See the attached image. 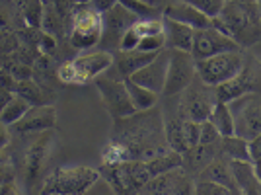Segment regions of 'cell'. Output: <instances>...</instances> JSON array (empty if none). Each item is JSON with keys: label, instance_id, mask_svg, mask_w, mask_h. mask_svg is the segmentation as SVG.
Masks as SVG:
<instances>
[{"label": "cell", "instance_id": "1", "mask_svg": "<svg viewBox=\"0 0 261 195\" xmlns=\"http://www.w3.org/2000/svg\"><path fill=\"white\" fill-rule=\"evenodd\" d=\"M168 149L162 111L154 106L146 111H135L129 117L113 119L109 141L101 151V164L150 160Z\"/></svg>", "mask_w": 261, "mask_h": 195}, {"label": "cell", "instance_id": "2", "mask_svg": "<svg viewBox=\"0 0 261 195\" xmlns=\"http://www.w3.org/2000/svg\"><path fill=\"white\" fill-rule=\"evenodd\" d=\"M211 22L217 30L230 35L242 49L261 41L257 2H232L228 0L222 12L217 18H211Z\"/></svg>", "mask_w": 261, "mask_h": 195}, {"label": "cell", "instance_id": "3", "mask_svg": "<svg viewBox=\"0 0 261 195\" xmlns=\"http://www.w3.org/2000/svg\"><path fill=\"white\" fill-rule=\"evenodd\" d=\"M101 178L99 170L90 166H63L43 180L41 193L45 195H80L90 191Z\"/></svg>", "mask_w": 261, "mask_h": 195}, {"label": "cell", "instance_id": "4", "mask_svg": "<svg viewBox=\"0 0 261 195\" xmlns=\"http://www.w3.org/2000/svg\"><path fill=\"white\" fill-rule=\"evenodd\" d=\"M113 66V55L99 49V51H88L74 57L72 61H66L59 66L57 76L65 84H86L90 80H96L98 76L106 75Z\"/></svg>", "mask_w": 261, "mask_h": 195}, {"label": "cell", "instance_id": "5", "mask_svg": "<svg viewBox=\"0 0 261 195\" xmlns=\"http://www.w3.org/2000/svg\"><path fill=\"white\" fill-rule=\"evenodd\" d=\"M101 178L115 193H141L150 174L144 160H123L115 164H101Z\"/></svg>", "mask_w": 261, "mask_h": 195}, {"label": "cell", "instance_id": "6", "mask_svg": "<svg viewBox=\"0 0 261 195\" xmlns=\"http://www.w3.org/2000/svg\"><path fill=\"white\" fill-rule=\"evenodd\" d=\"M217 102L218 100L215 86H208L199 76H195L193 82L185 88L181 94H177V111L184 119L201 123L211 117Z\"/></svg>", "mask_w": 261, "mask_h": 195}, {"label": "cell", "instance_id": "7", "mask_svg": "<svg viewBox=\"0 0 261 195\" xmlns=\"http://www.w3.org/2000/svg\"><path fill=\"white\" fill-rule=\"evenodd\" d=\"M246 61V51H226V53L207 57V59H195V70L197 76L208 84V86H218L222 82H226L230 78L240 72V68L244 66Z\"/></svg>", "mask_w": 261, "mask_h": 195}, {"label": "cell", "instance_id": "8", "mask_svg": "<svg viewBox=\"0 0 261 195\" xmlns=\"http://www.w3.org/2000/svg\"><path fill=\"white\" fill-rule=\"evenodd\" d=\"M218 102H232L244 94H261V61L246 53L244 66L234 78L215 86Z\"/></svg>", "mask_w": 261, "mask_h": 195}, {"label": "cell", "instance_id": "9", "mask_svg": "<svg viewBox=\"0 0 261 195\" xmlns=\"http://www.w3.org/2000/svg\"><path fill=\"white\" fill-rule=\"evenodd\" d=\"M103 33V14L96 12L88 2H80L72 14L70 43L74 49L88 51L96 47Z\"/></svg>", "mask_w": 261, "mask_h": 195}, {"label": "cell", "instance_id": "10", "mask_svg": "<svg viewBox=\"0 0 261 195\" xmlns=\"http://www.w3.org/2000/svg\"><path fill=\"white\" fill-rule=\"evenodd\" d=\"M234 117V135L253 139L261 133V94H244L228 102Z\"/></svg>", "mask_w": 261, "mask_h": 195}, {"label": "cell", "instance_id": "11", "mask_svg": "<svg viewBox=\"0 0 261 195\" xmlns=\"http://www.w3.org/2000/svg\"><path fill=\"white\" fill-rule=\"evenodd\" d=\"M197 76L195 59L189 51L168 49V75L162 96H177L193 82Z\"/></svg>", "mask_w": 261, "mask_h": 195}, {"label": "cell", "instance_id": "12", "mask_svg": "<svg viewBox=\"0 0 261 195\" xmlns=\"http://www.w3.org/2000/svg\"><path fill=\"white\" fill-rule=\"evenodd\" d=\"M96 86H98L99 98L108 109V113L111 115V119L129 117L137 111L130 102L129 90L123 78L119 80V78H109V76H98Z\"/></svg>", "mask_w": 261, "mask_h": 195}, {"label": "cell", "instance_id": "13", "mask_svg": "<svg viewBox=\"0 0 261 195\" xmlns=\"http://www.w3.org/2000/svg\"><path fill=\"white\" fill-rule=\"evenodd\" d=\"M141 193L148 195H189L195 193V178L185 172L184 166L168 170L164 174H158L150 178L144 187L141 189Z\"/></svg>", "mask_w": 261, "mask_h": 195}, {"label": "cell", "instance_id": "14", "mask_svg": "<svg viewBox=\"0 0 261 195\" xmlns=\"http://www.w3.org/2000/svg\"><path fill=\"white\" fill-rule=\"evenodd\" d=\"M55 144V133L53 129L39 133V137L32 142V147L28 149L23 156V182L28 185V189H32V185L37 182V178L43 172L45 164L51 156Z\"/></svg>", "mask_w": 261, "mask_h": 195}, {"label": "cell", "instance_id": "15", "mask_svg": "<svg viewBox=\"0 0 261 195\" xmlns=\"http://www.w3.org/2000/svg\"><path fill=\"white\" fill-rule=\"evenodd\" d=\"M238 49L242 47L230 35L217 30L215 26L195 30L193 33V47H191L193 59H207V57H215L226 51H238Z\"/></svg>", "mask_w": 261, "mask_h": 195}, {"label": "cell", "instance_id": "16", "mask_svg": "<svg viewBox=\"0 0 261 195\" xmlns=\"http://www.w3.org/2000/svg\"><path fill=\"white\" fill-rule=\"evenodd\" d=\"M137 20H139L137 16H133L127 8H123L119 2H117L111 10H108L103 14V33H101L99 43H106L109 47L119 49L121 35L127 32Z\"/></svg>", "mask_w": 261, "mask_h": 195}, {"label": "cell", "instance_id": "17", "mask_svg": "<svg viewBox=\"0 0 261 195\" xmlns=\"http://www.w3.org/2000/svg\"><path fill=\"white\" fill-rule=\"evenodd\" d=\"M57 125V108L53 104H43L37 108H30L18 123L12 125V129L20 135H39L43 131L55 129Z\"/></svg>", "mask_w": 261, "mask_h": 195}, {"label": "cell", "instance_id": "18", "mask_svg": "<svg viewBox=\"0 0 261 195\" xmlns=\"http://www.w3.org/2000/svg\"><path fill=\"white\" fill-rule=\"evenodd\" d=\"M166 75H168V49H162L148 65L139 68L129 78L135 80L137 84H141V86L148 88V90L162 96L164 86H166Z\"/></svg>", "mask_w": 261, "mask_h": 195}, {"label": "cell", "instance_id": "19", "mask_svg": "<svg viewBox=\"0 0 261 195\" xmlns=\"http://www.w3.org/2000/svg\"><path fill=\"white\" fill-rule=\"evenodd\" d=\"M164 16L166 18H172L175 22H181L193 30H203V28H208L213 26L211 18L205 16L201 10H197L193 4L185 2V0H174L170 2L166 8H164Z\"/></svg>", "mask_w": 261, "mask_h": 195}, {"label": "cell", "instance_id": "20", "mask_svg": "<svg viewBox=\"0 0 261 195\" xmlns=\"http://www.w3.org/2000/svg\"><path fill=\"white\" fill-rule=\"evenodd\" d=\"M197 178H205V180H213L217 184L224 185L230 193H240L236 180H234V172H232V164L230 158H226L222 152H218L217 156L208 162L207 168H203V172L199 174Z\"/></svg>", "mask_w": 261, "mask_h": 195}, {"label": "cell", "instance_id": "21", "mask_svg": "<svg viewBox=\"0 0 261 195\" xmlns=\"http://www.w3.org/2000/svg\"><path fill=\"white\" fill-rule=\"evenodd\" d=\"M220 152V142H215V144H205V142H199L193 149L185 151L181 156H184V168L189 176L197 178L199 174L203 172V168H207L208 162L217 156Z\"/></svg>", "mask_w": 261, "mask_h": 195}, {"label": "cell", "instance_id": "22", "mask_svg": "<svg viewBox=\"0 0 261 195\" xmlns=\"http://www.w3.org/2000/svg\"><path fill=\"white\" fill-rule=\"evenodd\" d=\"M164 23V37H166V49H179V51H189L193 47V33L195 30L185 26L181 22H175L172 18H162Z\"/></svg>", "mask_w": 261, "mask_h": 195}, {"label": "cell", "instance_id": "23", "mask_svg": "<svg viewBox=\"0 0 261 195\" xmlns=\"http://www.w3.org/2000/svg\"><path fill=\"white\" fill-rule=\"evenodd\" d=\"M156 55L158 53H146V51H139V49H133V51H119L117 49L113 55V65L121 75V78L125 80L130 75H135L139 68L148 65Z\"/></svg>", "mask_w": 261, "mask_h": 195}, {"label": "cell", "instance_id": "24", "mask_svg": "<svg viewBox=\"0 0 261 195\" xmlns=\"http://www.w3.org/2000/svg\"><path fill=\"white\" fill-rule=\"evenodd\" d=\"M234 180L238 185L240 193L244 195H261V182L255 176L251 160H230Z\"/></svg>", "mask_w": 261, "mask_h": 195}, {"label": "cell", "instance_id": "25", "mask_svg": "<svg viewBox=\"0 0 261 195\" xmlns=\"http://www.w3.org/2000/svg\"><path fill=\"white\" fill-rule=\"evenodd\" d=\"M125 84H127L130 102H133V106H135L137 111H146V109L158 106L160 94H156V92H152V90H148V88L137 84V82L130 80V78H125Z\"/></svg>", "mask_w": 261, "mask_h": 195}, {"label": "cell", "instance_id": "26", "mask_svg": "<svg viewBox=\"0 0 261 195\" xmlns=\"http://www.w3.org/2000/svg\"><path fill=\"white\" fill-rule=\"evenodd\" d=\"M144 162H146V168H148L150 178H154V176H158V174H164V172H168V170H174V168L184 166V156H181V152L168 149L166 152L154 156L150 160H144Z\"/></svg>", "mask_w": 261, "mask_h": 195}, {"label": "cell", "instance_id": "27", "mask_svg": "<svg viewBox=\"0 0 261 195\" xmlns=\"http://www.w3.org/2000/svg\"><path fill=\"white\" fill-rule=\"evenodd\" d=\"M30 108H32V104L25 98L20 96V94H12L10 100L6 102V106L0 111V121L12 127L14 123H18L30 111Z\"/></svg>", "mask_w": 261, "mask_h": 195}, {"label": "cell", "instance_id": "28", "mask_svg": "<svg viewBox=\"0 0 261 195\" xmlns=\"http://www.w3.org/2000/svg\"><path fill=\"white\" fill-rule=\"evenodd\" d=\"M220 152L226 158H230V160H251L250 149H248V139H242L238 135L222 137V141H220Z\"/></svg>", "mask_w": 261, "mask_h": 195}, {"label": "cell", "instance_id": "29", "mask_svg": "<svg viewBox=\"0 0 261 195\" xmlns=\"http://www.w3.org/2000/svg\"><path fill=\"white\" fill-rule=\"evenodd\" d=\"M208 119H211V123L217 127L218 133H220L222 137L234 135V117H232V111H230L228 102H217Z\"/></svg>", "mask_w": 261, "mask_h": 195}, {"label": "cell", "instance_id": "30", "mask_svg": "<svg viewBox=\"0 0 261 195\" xmlns=\"http://www.w3.org/2000/svg\"><path fill=\"white\" fill-rule=\"evenodd\" d=\"M117 2L123 8H127L133 16H137L139 20H142V18H156L160 14L158 8L148 4L146 0H117Z\"/></svg>", "mask_w": 261, "mask_h": 195}, {"label": "cell", "instance_id": "31", "mask_svg": "<svg viewBox=\"0 0 261 195\" xmlns=\"http://www.w3.org/2000/svg\"><path fill=\"white\" fill-rule=\"evenodd\" d=\"M137 49H139V51H146V53H160L162 49H166V37H164V32L141 37V41H139V45H137Z\"/></svg>", "mask_w": 261, "mask_h": 195}, {"label": "cell", "instance_id": "32", "mask_svg": "<svg viewBox=\"0 0 261 195\" xmlns=\"http://www.w3.org/2000/svg\"><path fill=\"white\" fill-rule=\"evenodd\" d=\"M185 2L193 4L197 10H201L208 18H217L228 0H185Z\"/></svg>", "mask_w": 261, "mask_h": 195}, {"label": "cell", "instance_id": "33", "mask_svg": "<svg viewBox=\"0 0 261 195\" xmlns=\"http://www.w3.org/2000/svg\"><path fill=\"white\" fill-rule=\"evenodd\" d=\"M195 193L197 195H228L230 191L224 185L217 184V182H213V180L195 178Z\"/></svg>", "mask_w": 261, "mask_h": 195}, {"label": "cell", "instance_id": "34", "mask_svg": "<svg viewBox=\"0 0 261 195\" xmlns=\"http://www.w3.org/2000/svg\"><path fill=\"white\" fill-rule=\"evenodd\" d=\"M135 30L139 32L141 37L144 35H154V33H162L164 32V23L162 18H142V20H137L133 23Z\"/></svg>", "mask_w": 261, "mask_h": 195}, {"label": "cell", "instance_id": "35", "mask_svg": "<svg viewBox=\"0 0 261 195\" xmlns=\"http://www.w3.org/2000/svg\"><path fill=\"white\" fill-rule=\"evenodd\" d=\"M184 142L185 151L193 149L195 144H199V137H201V123L199 121L184 119Z\"/></svg>", "mask_w": 261, "mask_h": 195}, {"label": "cell", "instance_id": "36", "mask_svg": "<svg viewBox=\"0 0 261 195\" xmlns=\"http://www.w3.org/2000/svg\"><path fill=\"white\" fill-rule=\"evenodd\" d=\"M222 141V135L218 133V129L211 123V119L201 121V137L199 142H205V144H215V142Z\"/></svg>", "mask_w": 261, "mask_h": 195}, {"label": "cell", "instance_id": "37", "mask_svg": "<svg viewBox=\"0 0 261 195\" xmlns=\"http://www.w3.org/2000/svg\"><path fill=\"white\" fill-rule=\"evenodd\" d=\"M139 41H141V35H139V32L135 30V26H130L129 30L121 35L119 51H133V49H137Z\"/></svg>", "mask_w": 261, "mask_h": 195}, {"label": "cell", "instance_id": "38", "mask_svg": "<svg viewBox=\"0 0 261 195\" xmlns=\"http://www.w3.org/2000/svg\"><path fill=\"white\" fill-rule=\"evenodd\" d=\"M0 90L8 92V94H16L18 90V80L14 78L8 68H0Z\"/></svg>", "mask_w": 261, "mask_h": 195}, {"label": "cell", "instance_id": "39", "mask_svg": "<svg viewBox=\"0 0 261 195\" xmlns=\"http://www.w3.org/2000/svg\"><path fill=\"white\" fill-rule=\"evenodd\" d=\"M8 70L14 75V78H16L18 82H22V80H32V76H33L32 66L23 65V63H16V65L8 66Z\"/></svg>", "mask_w": 261, "mask_h": 195}, {"label": "cell", "instance_id": "40", "mask_svg": "<svg viewBox=\"0 0 261 195\" xmlns=\"http://www.w3.org/2000/svg\"><path fill=\"white\" fill-rule=\"evenodd\" d=\"M16 47H18L16 37L6 30H0V53H12Z\"/></svg>", "mask_w": 261, "mask_h": 195}, {"label": "cell", "instance_id": "41", "mask_svg": "<svg viewBox=\"0 0 261 195\" xmlns=\"http://www.w3.org/2000/svg\"><path fill=\"white\" fill-rule=\"evenodd\" d=\"M88 4L96 12H99V14H106V12L111 10L117 4V0H88Z\"/></svg>", "mask_w": 261, "mask_h": 195}, {"label": "cell", "instance_id": "42", "mask_svg": "<svg viewBox=\"0 0 261 195\" xmlns=\"http://www.w3.org/2000/svg\"><path fill=\"white\" fill-rule=\"evenodd\" d=\"M55 47H57V43H55V37L53 33H43L41 35V39H39V49L43 51V53H53Z\"/></svg>", "mask_w": 261, "mask_h": 195}, {"label": "cell", "instance_id": "43", "mask_svg": "<svg viewBox=\"0 0 261 195\" xmlns=\"http://www.w3.org/2000/svg\"><path fill=\"white\" fill-rule=\"evenodd\" d=\"M248 149H250V158H251V160H257V158H261V133L248 141Z\"/></svg>", "mask_w": 261, "mask_h": 195}, {"label": "cell", "instance_id": "44", "mask_svg": "<svg viewBox=\"0 0 261 195\" xmlns=\"http://www.w3.org/2000/svg\"><path fill=\"white\" fill-rule=\"evenodd\" d=\"M10 144V129L6 123L0 121V151H4Z\"/></svg>", "mask_w": 261, "mask_h": 195}, {"label": "cell", "instance_id": "45", "mask_svg": "<svg viewBox=\"0 0 261 195\" xmlns=\"http://www.w3.org/2000/svg\"><path fill=\"white\" fill-rule=\"evenodd\" d=\"M22 189L16 185L14 180H8V182H2L0 184V193H20Z\"/></svg>", "mask_w": 261, "mask_h": 195}, {"label": "cell", "instance_id": "46", "mask_svg": "<svg viewBox=\"0 0 261 195\" xmlns=\"http://www.w3.org/2000/svg\"><path fill=\"white\" fill-rule=\"evenodd\" d=\"M253 162V170H255V176H257V180L261 182V158L257 160H251Z\"/></svg>", "mask_w": 261, "mask_h": 195}, {"label": "cell", "instance_id": "47", "mask_svg": "<svg viewBox=\"0 0 261 195\" xmlns=\"http://www.w3.org/2000/svg\"><path fill=\"white\" fill-rule=\"evenodd\" d=\"M257 12H259V22H261V0H257Z\"/></svg>", "mask_w": 261, "mask_h": 195}, {"label": "cell", "instance_id": "48", "mask_svg": "<svg viewBox=\"0 0 261 195\" xmlns=\"http://www.w3.org/2000/svg\"><path fill=\"white\" fill-rule=\"evenodd\" d=\"M232 2H257V0H232Z\"/></svg>", "mask_w": 261, "mask_h": 195}, {"label": "cell", "instance_id": "49", "mask_svg": "<svg viewBox=\"0 0 261 195\" xmlns=\"http://www.w3.org/2000/svg\"><path fill=\"white\" fill-rule=\"evenodd\" d=\"M148 4H152V6H156V0H146Z\"/></svg>", "mask_w": 261, "mask_h": 195}]
</instances>
